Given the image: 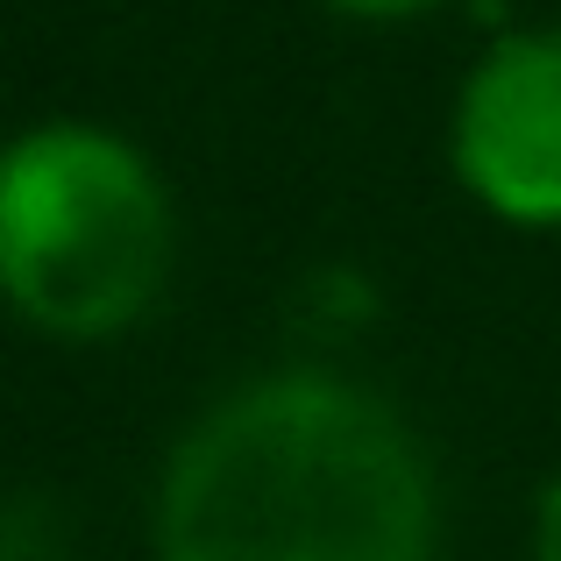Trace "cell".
<instances>
[{
	"mask_svg": "<svg viewBox=\"0 0 561 561\" xmlns=\"http://www.w3.org/2000/svg\"><path fill=\"white\" fill-rule=\"evenodd\" d=\"M164 561H434V477L383 398L313 370L220 398L157 491Z\"/></svg>",
	"mask_w": 561,
	"mask_h": 561,
	"instance_id": "6da1fadb",
	"label": "cell"
},
{
	"mask_svg": "<svg viewBox=\"0 0 561 561\" xmlns=\"http://www.w3.org/2000/svg\"><path fill=\"white\" fill-rule=\"evenodd\" d=\"M171 199L136 142L43 122L0 150V299L57 342H107L157 306Z\"/></svg>",
	"mask_w": 561,
	"mask_h": 561,
	"instance_id": "7a4b0ae2",
	"label": "cell"
},
{
	"mask_svg": "<svg viewBox=\"0 0 561 561\" xmlns=\"http://www.w3.org/2000/svg\"><path fill=\"white\" fill-rule=\"evenodd\" d=\"M448 157L497 220L561 228V28H519L477 57L455 93Z\"/></svg>",
	"mask_w": 561,
	"mask_h": 561,
	"instance_id": "3957f363",
	"label": "cell"
},
{
	"mask_svg": "<svg viewBox=\"0 0 561 561\" xmlns=\"http://www.w3.org/2000/svg\"><path fill=\"white\" fill-rule=\"evenodd\" d=\"M534 561H561V477L540 497V519H534Z\"/></svg>",
	"mask_w": 561,
	"mask_h": 561,
	"instance_id": "277c9868",
	"label": "cell"
},
{
	"mask_svg": "<svg viewBox=\"0 0 561 561\" xmlns=\"http://www.w3.org/2000/svg\"><path fill=\"white\" fill-rule=\"evenodd\" d=\"M328 8H342V14H363V22H412V14L440 8V0H328Z\"/></svg>",
	"mask_w": 561,
	"mask_h": 561,
	"instance_id": "5b68a950",
	"label": "cell"
}]
</instances>
